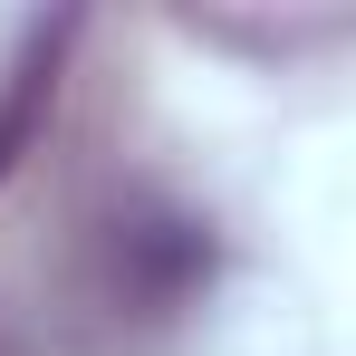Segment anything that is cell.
Instances as JSON below:
<instances>
[{
    "mask_svg": "<svg viewBox=\"0 0 356 356\" xmlns=\"http://www.w3.org/2000/svg\"><path fill=\"white\" fill-rule=\"evenodd\" d=\"M212 280V222L193 212H125L106 232V298L135 318H174Z\"/></svg>",
    "mask_w": 356,
    "mask_h": 356,
    "instance_id": "6da1fadb",
    "label": "cell"
},
{
    "mask_svg": "<svg viewBox=\"0 0 356 356\" xmlns=\"http://www.w3.org/2000/svg\"><path fill=\"white\" fill-rule=\"evenodd\" d=\"M58 58H67V19L39 29V39L19 49V67H10V87H0V183L19 174L29 135H39V116H49V97H58Z\"/></svg>",
    "mask_w": 356,
    "mask_h": 356,
    "instance_id": "7a4b0ae2",
    "label": "cell"
}]
</instances>
